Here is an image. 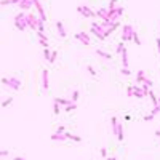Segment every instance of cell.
Returning <instances> with one entry per match:
<instances>
[{
	"label": "cell",
	"mask_w": 160,
	"mask_h": 160,
	"mask_svg": "<svg viewBox=\"0 0 160 160\" xmlns=\"http://www.w3.org/2000/svg\"><path fill=\"white\" fill-rule=\"evenodd\" d=\"M96 18L111 21V10H109V8H99V10H96Z\"/></svg>",
	"instance_id": "9"
},
{
	"label": "cell",
	"mask_w": 160,
	"mask_h": 160,
	"mask_svg": "<svg viewBox=\"0 0 160 160\" xmlns=\"http://www.w3.org/2000/svg\"><path fill=\"white\" fill-rule=\"evenodd\" d=\"M109 3H117V0H109Z\"/></svg>",
	"instance_id": "46"
},
{
	"label": "cell",
	"mask_w": 160,
	"mask_h": 160,
	"mask_svg": "<svg viewBox=\"0 0 160 160\" xmlns=\"http://www.w3.org/2000/svg\"><path fill=\"white\" fill-rule=\"evenodd\" d=\"M2 83L5 85V87L11 88V90H15V91H18L21 88V80L16 79V77H13V79H8V77H3L2 79Z\"/></svg>",
	"instance_id": "4"
},
{
	"label": "cell",
	"mask_w": 160,
	"mask_h": 160,
	"mask_svg": "<svg viewBox=\"0 0 160 160\" xmlns=\"http://www.w3.org/2000/svg\"><path fill=\"white\" fill-rule=\"evenodd\" d=\"M120 72H122L123 75H130V74H131V71H130L128 67H122V69H120Z\"/></svg>",
	"instance_id": "33"
},
{
	"label": "cell",
	"mask_w": 160,
	"mask_h": 160,
	"mask_svg": "<svg viewBox=\"0 0 160 160\" xmlns=\"http://www.w3.org/2000/svg\"><path fill=\"white\" fill-rule=\"evenodd\" d=\"M75 40L77 42H80V43H83L85 47H90L91 45V39H90V35H88L87 32H77L75 34Z\"/></svg>",
	"instance_id": "6"
},
{
	"label": "cell",
	"mask_w": 160,
	"mask_h": 160,
	"mask_svg": "<svg viewBox=\"0 0 160 160\" xmlns=\"http://www.w3.org/2000/svg\"><path fill=\"white\" fill-rule=\"evenodd\" d=\"M11 103H13V98H7V99L2 103V107H8V106H10Z\"/></svg>",
	"instance_id": "29"
},
{
	"label": "cell",
	"mask_w": 160,
	"mask_h": 160,
	"mask_svg": "<svg viewBox=\"0 0 160 160\" xmlns=\"http://www.w3.org/2000/svg\"><path fill=\"white\" fill-rule=\"evenodd\" d=\"M79 98H80V91H79V90H74V91H72L71 99L74 101V103H77V99H79Z\"/></svg>",
	"instance_id": "22"
},
{
	"label": "cell",
	"mask_w": 160,
	"mask_h": 160,
	"mask_svg": "<svg viewBox=\"0 0 160 160\" xmlns=\"http://www.w3.org/2000/svg\"><path fill=\"white\" fill-rule=\"evenodd\" d=\"M18 7H19L23 11H27V10H31V8L34 7V2H32V0H23Z\"/></svg>",
	"instance_id": "14"
},
{
	"label": "cell",
	"mask_w": 160,
	"mask_h": 160,
	"mask_svg": "<svg viewBox=\"0 0 160 160\" xmlns=\"http://www.w3.org/2000/svg\"><path fill=\"white\" fill-rule=\"evenodd\" d=\"M157 50H159V53H160V39H157Z\"/></svg>",
	"instance_id": "41"
},
{
	"label": "cell",
	"mask_w": 160,
	"mask_h": 160,
	"mask_svg": "<svg viewBox=\"0 0 160 160\" xmlns=\"http://www.w3.org/2000/svg\"><path fill=\"white\" fill-rule=\"evenodd\" d=\"M123 48H125L123 42H119V45H117V48H115V55H120V53L123 51Z\"/></svg>",
	"instance_id": "24"
},
{
	"label": "cell",
	"mask_w": 160,
	"mask_h": 160,
	"mask_svg": "<svg viewBox=\"0 0 160 160\" xmlns=\"http://www.w3.org/2000/svg\"><path fill=\"white\" fill-rule=\"evenodd\" d=\"M32 2H34V7H35L37 13H39V18L42 21H47V15H45V10H43V7H42V3H40L39 0H32Z\"/></svg>",
	"instance_id": "11"
},
{
	"label": "cell",
	"mask_w": 160,
	"mask_h": 160,
	"mask_svg": "<svg viewBox=\"0 0 160 160\" xmlns=\"http://www.w3.org/2000/svg\"><path fill=\"white\" fill-rule=\"evenodd\" d=\"M13 24H15V27L18 29V31H21V32H24L26 29H29V24H27V15H26V11L18 13V15L13 18Z\"/></svg>",
	"instance_id": "1"
},
{
	"label": "cell",
	"mask_w": 160,
	"mask_h": 160,
	"mask_svg": "<svg viewBox=\"0 0 160 160\" xmlns=\"http://www.w3.org/2000/svg\"><path fill=\"white\" fill-rule=\"evenodd\" d=\"M56 31H58V35H59L61 39H66L67 32H66V29H64V24L61 23V21H56Z\"/></svg>",
	"instance_id": "13"
},
{
	"label": "cell",
	"mask_w": 160,
	"mask_h": 160,
	"mask_svg": "<svg viewBox=\"0 0 160 160\" xmlns=\"http://www.w3.org/2000/svg\"><path fill=\"white\" fill-rule=\"evenodd\" d=\"M127 95H128V96H133V85L127 88Z\"/></svg>",
	"instance_id": "37"
},
{
	"label": "cell",
	"mask_w": 160,
	"mask_h": 160,
	"mask_svg": "<svg viewBox=\"0 0 160 160\" xmlns=\"http://www.w3.org/2000/svg\"><path fill=\"white\" fill-rule=\"evenodd\" d=\"M147 96H149V98H151V101H152V104H154V106H157V104H160V103H159V98H157V96L154 95V91H152V90H149Z\"/></svg>",
	"instance_id": "20"
},
{
	"label": "cell",
	"mask_w": 160,
	"mask_h": 160,
	"mask_svg": "<svg viewBox=\"0 0 160 160\" xmlns=\"http://www.w3.org/2000/svg\"><path fill=\"white\" fill-rule=\"evenodd\" d=\"M42 87H43L45 91H48V88H50V79H48V71L47 69L42 71Z\"/></svg>",
	"instance_id": "12"
},
{
	"label": "cell",
	"mask_w": 160,
	"mask_h": 160,
	"mask_svg": "<svg viewBox=\"0 0 160 160\" xmlns=\"http://www.w3.org/2000/svg\"><path fill=\"white\" fill-rule=\"evenodd\" d=\"M56 133H59V135H66V127H63V125H59V127L56 128Z\"/></svg>",
	"instance_id": "31"
},
{
	"label": "cell",
	"mask_w": 160,
	"mask_h": 160,
	"mask_svg": "<svg viewBox=\"0 0 160 160\" xmlns=\"http://www.w3.org/2000/svg\"><path fill=\"white\" fill-rule=\"evenodd\" d=\"M56 58H58V51H53L51 53V59H50V64H53L56 61Z\"/></svg>",
	"instance_id": "34"
},
{
	"label": "cell",
	"mask_w": 160,
	"mask_h": 160,
	"mask_svg": "<svg viewBox=\"0 0 160 160\" xmlns=\"http://www.w3.org/2000/svg\"><path fill=\"white\" fill-rule=\"evenodd\" d=\"M39 16L34 15V13H27V24H29V29H32V31H39Z\"/></svg>",
	"instance_id": "7"
},
{
	"label": "cell",
	"mask_w": 160,
	"mask_h": 160,
	"mask_svg": "<svg viewBox=\"0 0 160 160\" xmlns=\"http://www.w3.org/2000/svg\"><path fill=\"white\" fill-rule=\"evenodd\" d=\"M37 39H39V40H48V37L45 35V32H39V31H37Z\"/></svg>",
	"instance_id": "30"
},
{
	"label": "cell",
	"mask_w": 160,
	"mask_h": 160,
	"mask_svg": "<svg viewBox=\"0 0 160 160\" xmlns=\"http://www.w3.org/2000/svg\"><path fill=\"white\" fill-rule=\"evenodd\" d=\"M66 136H67V139H72V141H75V143H80V141H82V138H80V136L72 135V133H69V131H66Z\"/></svg>",
	"instance_id": "21"
},
{
	"label": "cell",
	"mask_w": 160,
	"mask_h": 160,
	"mask_svg": "<svg viewBox=\"0 0 160 160\" xmlns=\"http://www.w3.org/2000/svg\"><path fill=\"white\" fill-rule=\"evenodd\" d=\"M133 96H135V98H138V99H143L146 95H144V91L141 90L139 87H138V85H133Z\"/></svg>",
	"instance_id": "15"
},
{
	"label": "cell",
	"mask_w": 160,
	"mask_h": 160,
	"mask_svg": "<svg viewBox=\"0 0 160 160\" xmlns=\"http://www.w3.org/2000/svg\"><path fill=\"white\" fill-rule=\"evenodd\" d=\"M154 135H155L157 138H160V130H157V131H154Z\"/></svg>",
	"instance_id": "44"
},
{
	"label": "cell",
	"mask_w": 160,
	"mask_h": 160,
	"mask_svg": "<svg viewBox=\"0 0 160 160\" xmlns=\"http://www.w3.org/2000/svg\"><path fill=\"white\" fill-rule=\"evenodd\" d=\"M125 120H127V122H130V120H131V115H128V114H127V115H125Z\"/></svg>",
	"instance_id": "42"
},
{
	"label": "cell",
	"mask_w": 160,
	"mask_h": 160,
	"mask_svg": "<svg viewBox=\"0 0 160 160\" xmlns=\"http://www.w3.org/2000/svg\"><path fill=\"white\" fill-rule=\"evenodd\" d=\"M13 160H26L24 157H13Z\"/></svg>",
	"instance_id": "43"
},
{
	"label": "cell",
	"mask_w": 160,
	"mask_h": 160,
	"mask_svg": "<svg viewBox=\"0 0 160 160\" xmlns=\"http://www.w3.org/2000/svg\"><path fill=\"white\" fill-rule=\"evenodd\" d=\"M159 103H160V98H159Z\"/></svg>",
	"instance_id": "47"
},
{
	"label": "cell",
	"mask_w": 160,
	"mask_h": 160,
	"mask_svg": "<svg viewBox=\"0 0 160 160\" xmlns=\"http://www.w3.org/2000/svg\"><path fill=\"white\" fill-rule=\"evenodd\" d=\"M96 55L99 56V58H103V59H107V61H111L112 59V55H109V53H106V51H103V50H96Z\"/></svg>",
	"instance_id": "17"
},
{
	"label": "cell",
	"mask_w": 160,
	"mask_h": 160,
	"mask_svg": "<svg viewBox=\"0 0 160 160\" xmlns=\"http://www.w3.org/2000/svg\"><path fill=\"white\" fill-rule=\"evenodd\" d=\"M90 32H91V34H93V35H95L98 40H106V35H104V32L98 31V29H95V27L90 29Z\"/></svg>",
	"instance_id": "16"
},
{
	"label": "cell",
	"mask_w": 160,
	"mask_h": 160,
	"mask_svg": "<svg viewBox=\"0 0 160 160\" xmlns=\"http://www.w3.org/2000/svg\"><path fill=\"white\" fill-rule=\"evenodd\" d=\"M107 160H117V157H115V155H114V157H109Z\"/></svg>",
	"instance_id": "45"
},
{
	"label": "cell",
	"mask_w": 160,
	"mask_h": 160,
	"mask_svg": "<svg viewBox=\"0 0 160 160\" xmlns=\"http://www.w3.org/2000/svg\"><path fill=\"white\" fill-rule=\"evenodd\" d=\"M107 155V151H106V147H103L101 149V157H106Z\"/></svg>",
	"instance_id": "39"
},
{
	"label": "cell",
	"mask_w": 160,
	"mask_h": 160,
	"mask_svg": "<svg viewBox=\"0 0 160 160\" xmlns=\"http://www.w3.org/2000/svg\"><path fill=\"white\" fill-rule=\"evenodd\" d=\"M133 42H135L136 45H141V39L138 37V34H136V32L133 34Z\"/></svg>",
	"instance_id": "32"
},
{
	"label": "cell",
	"mask_w": 160,
	"mask_h": 160,
	"mask_svg": "<svg viewBox=\"0 0 160 160\" xmlns=\"http://www.w3.org/2000/svg\"><path fill=\"white\" fill-rule=\"evenodd\" d=\"M55 101H56V103H59L61 106H64V107H66V106H69V104H72V103H74L72 99H66V98H55Z\"/></svg>",
	"instance_id": "19"
},
{
	"label": "cell",
	"mask_w": 160,
	"mask_h": 160,
	"mask_svg": "<svg viewBox=\"0 0 160 160\" xmlns=\"http://www.w3.org/2000/svg\"><path fill=\"white\" fill-rule=\"evenodd\" d=\"M39 32H45V21H42V19H39Z\"/></svg>",
	"instance_id": "27"
},
{
	"label": "cell",
	"mask_w": 160,
	"mask_h": 160,
	"mask_svg": "<svg viewBox=\"0 0 160 160\" xmlns=\"http://www.w3.org/2000/svg\"><path fill=\"white\" fill-rule=\"evenodd\" d=\"M133 34H135V29H133L131 24H123L122 26V42L133 40Z\"/></svg>",
	"instance_id": "3"
},
{
	"label": "cell",
	"mask_w": 160,
	"mask_h": 160,
	"mask_svg": "<svg viewBox=\"0 0 160 160\" xmlns=\"http://www.w3.org/2000/svg\"><path fill=\"white\" fill-rule=\"evenodd\" d=\"M87 71H88V72H90V74H91V75H93V77H96V71H95V69H93V67H91V66H88V67H87Z\"/></svg>",
	"instance_id": "35"
},
{
	"label": "cell",
	"mask_w": 160,
	"mask_h": 160,
	"mask_svg": "<svg viewBox=\"0 0 160 160\" xmlns=\"http://www.w3.org/2000/svg\"><path fill=\"white\" fill-rule=\"evenodd\" d=\"M151 120H154V115H152V114H147V115L144 117V122H151Z\"/></svg>",
	"instance_id": "36"
},
{
	"label": "cell",
	"mask_w": 160,
	"mask_h": 160,
	"mask_svg": "<svg viewBox=\"0 0 160 160\" xmlns=\"http://www.w3.org/2000/svg\"><path fill=\"white\" fill-rule=\"evenodd\" d=\"M136 82H138V83H146V85H149V87H152V85H154V82H152V80H149L147 77L144 75V71H138L136 72Z\"/></svg>",
	"instance_id": "8"
},
{
	"label": "cell",
	"mask_w": 160,
	"mask_h": 160,
	"mask_svg": "<svg viewBox=\"0 0 160 160\" xmlns=\"http://www.w3.org/2000/svg\"><path fill=\"white\" fill-rule=\"evenodd\" d=\"M159 112H160V104H157V106H154V109L151 111V114H152L154 117H155L157 114H159Z\"/></svg>",
	"instance_id": "28"
},
{
	"label": "cell",
	"mask_w": 160,
	"mask_h": 160,
	"mask_svg": "<svg viewBox=\"0 0 160 160\" xmlns=\"http://www.w3.org/2000/svg\"><path fill=\"white\" fill-rule=\"evenodd\" d=\"M51 139L53 141H59V143H64V141L67 139V136H66V135H59V133H53Z\"/></svg>",
	"instance_id": "18"
},
{
	"label": "cell",
	"mask_w": 160,
	"mask_h": 160,
	"mask_svg": "<svg viewBox=\"0 0 160 160\" xmlns=\"http://www.w3.org/2000/svg\"><path fill=\"white\" fill-rule=\"evenodd\" d=\"M75 109H77V103H72V104H69V106H66L64 111H66V112H72V111H75Z\"/></svg>",
	"instance_id": "23"
},
{
	"label": "cell",
	"mask_w": 160,
	"mask_h": 160,
	"mask_svg": "<svg viewBox=\"0 0 160 160\" xmlns=\"http://www.w3.org/2000/svg\"><path fill=\"white\" fill-rule=\"evenodd\" d=\"M43 56H45V59L50 63V59H51V55H50V50H48V48H43Z\"/></svg>",
	"instance_id": "26"
},
{
	"label": "cell",
	"mask_w": 160,
	"mask_h": 160,
	"mask_svg": "<svg viewBox=\"0 0 160 160\" xmlns=\"http://www.w3.org/2000/svg\"><path fill=\"white\" fill-rule=\"evenodd\" d=\"M77 11L83 16V18H87V19H93V18H96V11H93L88 5H79V7H77Z\"/></svg>",
	"instance_id": "5"
},
{
	"label": "cell",
	"mask_w": 160,
	"mask_h": 160,
	"mask_svg": "<svg viewBox=\"0 0 160 160\" xmlns=\"http://www.w3.org/2000/svg\"><path fill=\"white\" fill-rule=\"evenodd\" d=\"M0 155H2V157H7L8 155V151H7V149H2V151H0Z\"/></svg>",
	"instance_id": "38"
},
{
	"label": "cell",
	"mask_w": 160,
	"mask_h": 160,
	"mask_svg": "<svg viewBox=\"0 0 160 160\" xmlns=\"http://www.w3.org/2000/svg\"><path fill=\"white\" fill-rule=\"evenodd\" d=\"M122 15H123V8L122 7H117V8H114V10H111V21L112 23H117Z\"/></svg>",
	"instance_id": "10"
},
{
	"label": "cell",
	"mask_w": 160,
	"mask_h": 160,
	"mask_svg": "<svg viewBox=\"0 0 160 160\" xmlns=\"http://www.w3.org/2000/svg\"><path fill=\"white\" fill-rule=\"evenodd\" d=\"M53 111H55V114L58 115V114L61 112V104H59V103H56V101H55V103H53Z\"/></svg>",
	"instance_id": "25"
},
{
	"label": "cell",
	"mask_w": 160,
	"mask_h": 160,
	"mask_svg": "<svg viewBox=\"0 0 160 160\" xmlns=\"http://www.w3.org/2000/svg\"><path fill=\"white\" fill-rule=\"evenodd\" d=\"M107 8H109V10H114V8H117V7H115V3H109Z\"/></svg>",
	"instance_id": "40"
},
{
	"label": "cell",
	"mask_w": 160,
	"mask_h": 160,
	"mask_svg": "<svg viewBox=\"0 0 160 160\" xmlns=\"http://www.w3.org/2000/svg\"><path fill=\"white\" fill-rule=\"evenodd\" d=\"M111 127H112V133H114V136H117V139H119V141H123L125 139L123 127H122V123L119 122L117 117H111Z\"/></svg>",
	"instance_id": "2"
}]
</instances>
